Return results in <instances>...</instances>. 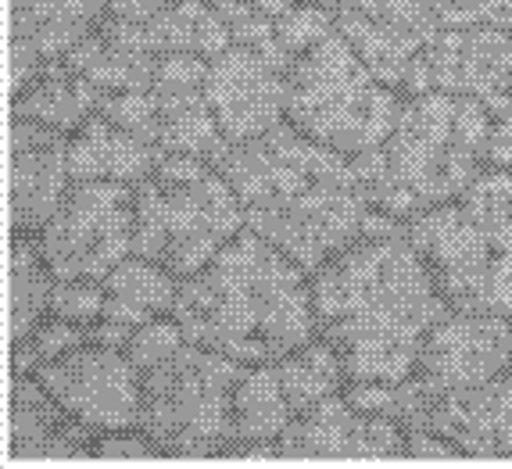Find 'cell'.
<instances>
[{
	"mask_svg": "<svg viewBox=\"0 0 512 469\" xmlns=\"http://www.w3.org/2000/svg\"><path fill=\"white\" fill-rule=\"evenodd\" d=\"M495 115L473 97L423 90L402 97L384 147L355 154L369 208L412 219L427 208L462 201L491 165Z\"/></svg>",
	"mask_w": 512,
	"mask_h": 469,
	"instance_id": "277c9868",
	"label": "cell"
},
{
	"mask_svg": "<svg viewBox=\"0 0 512 469\" xmlns=\"http://www.w3.org/2000/svg\"><path fill=\"white\" fill-rule=\"evenodd\" d=\"M33 376L79 423L94 427L97 434L140 427L144 376L126 351L90 341L43 362Z\"/></svg>",
	"mask_w": 512,
	"mask_h": 469,
	"instance_id": "8fae6325",
	"label": "cell"
},
{
	"mask_svg": "<svg viewBox=\"0 0 512 469\" xmlns=\"http://www.w3.org/2000/svg\"><path fill=\"white\" fill-rule=\"evenodd\" d=\"M444 22L434 0H344L337 33L402 97L419 94V72Z\"/></svg>",
	"mask_w": 512,
	"mask_h": 469,
	"instance_id": "30bf717a",
	"label": "cell"
},
{
	"mask_svg": "<svg viewBox=\"0 0 512 469\" xmlns=\"http://www.w3.org/2000/svg\"><path fill=\"white\" fill-rule=\"evenodd\" d=\"M251 4H258V8L276 18V15H283V11H291L294 4H301V0H251Z\"/></svg>",
	"mask_w": 512,
	"mask_h": 469,
	"instance_id": "60d3db41",
	"label": "cell"
},
{
	"mask_svg": "<svg viewBox=\"0 0 512 469\" xmlns=\"http://www.w3.org/2000/svg\"><path fill=\"white\" fill-rule=\"evenodd\" d=\"M291 65L294 58L287 51H258L244 43L212 58L205 94L226 144H244L287 122Z\"/></svg>",
	"mask_w": 512,
	"mask_h": 469,
	"instance_id": "7c38bea8",
	"label": "cell"
},
{
	"mask_svg": "<svg viewBox=\"0 0 512 469\" xmlns=\"http://www.w3.org/2000/svg\"><path fill=\"white\" fill-rule=\"evenodd\" d=\"M104 301H108L104 280H54L51 316L90 326L104 316Z\"/></svg>",
	"mask_w": 512,
	"mask_h": 469,
	"instance_id": "1f68e13d",
	"label": "cell"
},
{
	"mask_svg": "<svg viewBox=\"0 0 512 469\" xmlns=\"http://www.w3.org/2000/svg\"><path fill=\"white\" fill-rule=\"evenodd\" d=\"M319 4H326V8H333V11H337V8H341V4H344V0H319Z\"/></svg>",
	"mask_w": 512,
	"mask_h": 469,
	"instance_id": "b9f144b4",
	"label": "cell"
},
{
	"mask_svg": "<svg viewBox=\"0 0 512 469\" xmlns=\"http://www.w3.org/2000/svg\"><path fill=\"white\" fill-rule=\"evenodd\" d=\"M97 104H101V90L83 72L72 69L65 58H47L33 83L18 97H11V119H33L72 137L94 115Z\"/></svg>",
	"mask_w": 512,
	"mask_h": 469,
	"instance_id": "603a6c76",
	"label": "cell"
},
{
	"mask_svg": "<svg viewBox=\"0 0 512 469\" xmlns=\"http://www.w3.org/2000/svg\"><path fill=\"white\" fill-rule=\"evenodd\" d=\"M54 280H104L137 244V187L115 180H72L40 233Z\"/></svg>",
	"mask_w": 512,
	"mask_h": 469,
	"instance_id": "9c48e42d",
	"label": "cell"
},
{
	"mask_svg": "<svg viewBox=\"0 0 512 469\" xmlns=\"http://www.w3.org/2000/svg\"><path fill=\"white\" fill-rule=\"evenodd\" d=\"M97 430L79 423L33 373H15L11 387V444L18 459L36 455H94Z\"/></svg>",
	"mask_w": 512,
	"mask_h": 469,
	"instance_id": "ffe728a7",
	"label": "cell"
},
{
	"mask_svg": "<svg viewBox=\"0 0 512 469\" xmlns=\"http://www.w3.org/2000/svg\"><path fill=\"white\" fill-rule=\"evenodd\" d=\"M183 341H187V333H183V326L176 323V316H158L133 333L126 355L137 362V369L144 373V369H151L154 362H162L165 355H172Z\"/></svg>",
	"mask_w": 512,
	"mask_h": 469,
	"instance_id": "d6a6232c",
	"label": "cell"
},
{
	"mask_svg": "<svg viewBox=\"0 0 512 469\" xmlns=\"http://www.w3.org/2000/svg\"><path fill=\"white\" fill-rule=\"evenodd\" d=\"M212 61L201 54H162L154 69L151 101L158 111V144L169 154H194L215 162L226 151L205 83Z\"/></svg>",
	"mask_w": 512,
	"mask_h": 469,
	"instance_id": "9a60e30c",
	"label": "cell"
},
{
	"mask_svg": "<svg viewBox=\"0 0 512 469\" xmlns=\"http://www.w3.org/2000/svg\"><path fill=\"white\" fill-rule=\"evenodd\" d=\"M319 337L348 384H405L452 305L409 237H362L312 273Z\"/></svg>",
	"mask_w": 512,
	"mask_h": 469,
	"instance_id": "6da1fadb",
	"label": "cell"
},
{
	"mask_svg": "<svg viewBox=\"0 0 512 469\" xmlns=\"http://www.w3.org/2000/svg\"><path fill=\"white\" fill-rule=\"evenodd\" d=\"M273 366L280 373V384L287 391L294 416L316 409L326 398H333V394H341L348 387V369H344L341 355L323 337L301 344L298 351H291L287 359L273 362Z\"/></svg>",
	"mask_w": 512,
	"mask_h": 469,
	"instance_id": "83f0119b",
	"label": "cell"
},
{
	"mask_svg": "<svg viewBox=\"0 0 512 469\" xmlns=\"http://www.w3.org/2000/svg\"><path fill=\"white\" fill-rule=\"evenodd\" d=\"M248 366L183 341L144 369L140 430L165 455H233V398Z\"/></svg>",
	"mask_w": 512,
	"mask_h": 469,
	"instance_id": "52a82bcc",
	"label": "cell"
},
{
	"mask_svg": "<svg viewBox=\"0 0 512 469\" xmlns=\"http://www.w3.org/2000/svg\"><path fill=\"white\" fill-rule=\"evenodd\" d=\"M423 90H448V94L473 97L495 119L512 111V29H441L427 61H423V72H419V94Z\"/></svg>",
	"mask_w": 512,
	"mask_h": 469,
	"instance_id": "5bb4252c",
	"label": "cell"
},
{
	"mask_svg": "<svg viewBox=\"0 0 512 469\" xmlns=\"http://www.w3.org/2000/svg\"><path fill=\"white\" fill-rule=\"evenodd\" d=\"M333 29H337V11L319 4V0H301L291 11L276 15V36H280V43L294 58L312 51V47H316L319 40H326Z\"/></svg>",
	"mask_w": 512,
	"mask_h": 469,
	"instance_id": "f546056e",
	"label": "cell"
},
{
	"mask_svg": "<svg viewBox=\"0 0 512 469\" xmlns=\"http://www.w3.org/2000/svg\"><path fill=\"white\" fill-rule=\"evenodd\" d=\"M444 29L505 26L512 29V0H434Z\"/></svg>",
	"mask_w": 512,
	"mask_h": 469,
	"instance_id": "e575fe53",
	"label": "cell"
},
{
	"mask_svg": "<svg viewBox=\"0 0 512 469\" xmlns=\"http://www.w3.org/2000/svg\"><path fill=\"white\" fill-rule=\"evenodd\" d=\"M94 455H104V459H154V455H165L158 448L147 430L129 427V430H104L94 444Z\"/></svg>",
	"mask_w": 512,
	"mask_h": 469,
	"instance_id": "d590c367",
	"label": "cell"
},
{
	"mask_svg": "<svg viewBox=\"0 0 512 469\" xmlns=\"http://www.w3.org/2000/svg\"><path fill=\"white\" fill-rule=\"evenodd\" d=\"M11 233H40L72 187L69 133L11 119Z\"/></svg>",
	"mask_w": 512,
	"mask_h": 469,
	"instance_id": "2e32d148",
	"label": "cell"
},
{
	"mask_svg": "<svg viewBox=\"0 0 512 469\" xmlns=\"http://www.w3.org/2000/svg\"><path fill=\"white\" fill-rule=\"evenodd\" d=\"M409 244L430 265L437 290L455 312L512 316V251L498 244L462 201L412 215Z\"/></svg>",
	"mask_w": 512,
	"mask_h": 469,
	"instance_id": "ba28073f",
	"label": "cell"
},
{
	"mask_svg": "<svg viewBox=\"0 0 512 469\" xmlns=\"http://www.w3.org/2000/svg\"><path fill=\"white\" fill-rule=\"evenodd\" d=\"M244 201L248 230L319 273L366 233L369 197L348 154L305 137L291 122L215 158Z\"/></svg>",
	"mask_w": 512,
	"mask_h": 469,
	"instance_id": "7a4b0ae2",
	"label": "cell"
},
{
	"mask_svg": "<svg viewBox=\"0 0 512 469\" xmlns=\"http://www.w3.org/2000/svg\"><path fill=\"white\" fill-rule=\"evenodd\" d=\"M8 58H11V69H8V94L18 97L26 90L29 83L36 79V72L43 69V54L36 51V43L26 40V36L11 33V43H8Z\"/></svg>",
	"mask_w": 512,
	"mask_h": 469,
	"instance_id": "8d00e7d4",
	"label": "cell"
},
{
	"mask_svg": "<svg viewBox=\"0 0 512 469\" xmlns=\"http://www.w3.org/2000/svg\"><path fill=\"white\" fill-rule=\"evenodd\" d=\"M398 111L402 94L376 76L337 29L294 58L287 76V122L305 137L355 158L384 147Z\"/></svg>",
	"mask_w": 512,
	"mask_h": 469,
	"instance_id": "8992f818",
	"label": "cell"
},
{
	"mask_svg": "<svg viewBox=\"0 0 512 469\" xmlns=\"http://www.w3.org/2000/svg\"><path fill=\"white\" fill-rule=\"evenodd\" d=\"M248 226L244 201L222 169L194 154H169L137 183V244L169 273L194 276Z\"/></svg>",
	"mask_w": 512,
	"mask_h": 469,
	"instance_id": "5b68a950",
	"label": "cell"
},
{
	"mask_svg": "<svg viewBox=\"0 0 512 469\" xmlns=\"http://www.w3.org/2000/svg\"><path fill=\"white\" fill-rule=\"evenodd\" d=\"M291 423L294 409L273 362L248 366L233 398V455H280V437Z\"/></svg>",
	"mask_w": 512,
	"mask_h": 469,
	"instance_id": "7402d4cb",
	"label": "cell"
},
{
	"mask_svg": "<svg viewBox=\"0 0 512 469\" xmlns=\"http://www.w3.org/2000/svg\"><path fill=\"white\" fill-rule=\"evenodd\" d=\"M104 15L108 0H11V33L33 40L43 58H65Z\"/></svg>",
	"mask_w": 512,
	"mask_h": 469,
	"instance_id": "d4e9b609",
	"label": "cell"
},
{
	"mask_svg": "<svg viewBox=\"0 0 512 469\" xmlns=\"http://www.w3.org/2000/svg\"><path fill=\"white\" fill-rule=\"evenodd\" d=\"M416 430H437L459 444L462 455H512V369L466 391H430Z\"/></svg>",
	"mask_w": 512,
	"mask_h": 469,
	"instance_id": "ac0fdd59",
	"label": "cell"
},
{
	"mask_svg": "<svg viewBox=\"0 0 512 469\" xmlns=\"http://www.w3.org/2000/svg\"><path fill=\"white\" fill-rule=\"evenodd\" d=\"M409 430L391 416L359 412L348 398L333 394L316 409L294 416L283 430L280 455H405Z\"/></svg>",
	"mask_w": 512,
	"mask_h": 469,
	"instance_id": "e0dca14e",
	"label": "cell"
},
{
	"mask_svg": "<svg viewBox=\"0 0 512 469\" xmlns=\"http://www.w3.org/2000/svg\"><path fill=\"white\" fill-rule=\"evenodd\" d=\"M172 0H108V11L111 15H122V18H137V22H144V18L158 15L162 8H169Z\"/></svg>",
	"mask_w": 512,
	"mask_h": 469,
	"instance_id": "ab89813d",
	"label": "cell"
},
{
	"mask_svg": "<svg viewBox=\"0 0 512 469\" xmlns=\"http://www.w3.org/2000/svg\"><path fill=\"white\" fill-rule=\"evenodd\" d=\"M169 158L165 147L122 129L108 115L94 111L69 137V172L72 180H115L133 183L147 180Z\"/></svg>",
	"mask_w": 512,
	"mask_h": 469,
	"instance_id": "44dd1931",
	"label": "cell"
},
{
	"mask_svg": "<svg viewBox=\"0 0 512 469\" xmlns=\"http://www.w3.org/2000/svg\"><path fill=\"white\" fill-rule=\"evenodd\" d=\"M212 4L219 8V15L226 18V26H230V33H233V43L258 47V51H287V47L280 43V36H276V18L269 15V11L258 8V4H251V0H212Z\"/></svg>",
	"mask_w": 512,
	"mask_h": 469,
	"instance_id": "4dcf8cb0",
	"label": "cell"
},
{
	"mask_svg": "<svg viewBox=\"0 0 512 469\" xmlns=\"http://www.w3.org/2000/svg\"><path fill=\"white\" fill-rule=\"evenodd\" d=\"M94 341V323H72V319L61 316H47L26 341L11 344V366L15 373H36L43 362L58 359L65 351L79 348V344Z\"/></svg>",
	"mask_w": 512,
	"mask_h": 469,
	"instance_id": "f1b7e54d",
	"label": "cell"
},
{
	"mask_svg": "<svg viewBox=\"0 0 512 469\" xmlns=\"http://www.w3.org/2000/svg\"><path fill=\"white\" fill-rule=\"evenodd\" d=\"M97 111L108 115L111 122H119L129 133H137V137L158 144V111H154L151 90H144V94H101Z\"/></svg>",
	"mask_w": 512,
	"mask_h": 469,
	"instance_id": "836d02e7",
	"label": "cell"
},
{
	"mask_svg": "<svg viewBox=\"0 0 512 469\" xmlns=\"http://www.w3.org/2000/svg\"><path fill=\"white\" fill-rule=\"evenodd\" d=\"M101 29L129 47L158 54V58L162 54H201L212 61L226 47H233L230 26L212 0H172L169 8L144 18V22L108 11L101 18Z\"/></svg>",
	"mask_w": 512,
	"mask_h": 469,
	"instance_id": "d6986e66",
	"label": "cell"
},
{
	"mask_svg": "<svg viewBox=\"0 0 512 469\" xmlns=\"http://www.w3.org/2000/svg\"><path fill=\"white\" fill-rule=\"evenodd\" d=\"M491 165L512 172V111L498 115L495 133H491Z\"/></svg>",
	"mask_w": 512,
	"mask_h": 469,
	"instance_id": "f35d334b",
	"label": "cell"
},
{
	"mask_svg": "<svg viewBox=\"0 0 512 469\" xmlns=\"http://www.w3.org/2000/svg\"><path fill=\"white\" fill-rule=\"evenodd\" d=\"M65 61L76 72H83L101 94H144V90H151L154 69H158V54L129 47V43L104 33L101 26L94 33H86L65 54Z\"/></svg>",
	"mask_w": 512,
	"mask_h": 469,
	"instance_id": "484cf974",
	"label": "cell"
},
{
	"mask_svg": "<svg viewBox=\"0 0 512 469\" xmlns=\"http://www.w3.org/2000/svg\"><path fill=\"white\" fill-rule=\"evenodd\" d=\"M54 273L43 262L36 233H11V326L8 341H26L29 333L51 316Z\"/></svg>",
	"mask_w": 512,
	"mask_h": 469,
	"instance_id": "4316f807",
	"label": "cell"
},
{
	"mask_svg": "<svg viewBox=\"0 0 512 469\" xmlns=\"http://www.w3.org/2000/svg\"><path fill=\"white\" fill-rule=\"evenodd\" d=\"M172 316L187 341L244 366L280 362L319 337L312 276L248 226L205 269L183 276Z\"/></svg>",
	"mask_w": 512,
	"mask_h": 469,
	"instance_id": "3957f363",
	"label": "cell"
},
{
	"mask_svg": "<svg viewBox=\"0 0 512 469\" xmlns=\"http://www.w3.org/2000/svg\"><path fill=\"white\" fill-rule=\"evenodd\" d=\"M512 369V316L448 312L419 351V376L434 394L466 391Z\"/></svg>",
	"mask_w": 512,
	"mask_h": 469,
	"instance_id": "4fadbf2b",
	"label": "cell"
},
{
	"mask_svg": "<svg viewBox=\"0 0 512 469\" xmlns=\"http://www.w3.org/2000/svg\"><path fill=\"white\" fill-rule=\"evenodd\" d=\"M409 455H434V459H455L462 448L437 430H409Z\"/></svg>",
	"mask_w": 512,
	"mask_h": 469,
	"instance_id": "74e56055",
	"label": "cell"
},
{
	"mask_svg": "<svg viewBox=\"0 0 512 469\" xmlns=\"http://www.w3.org/2000/svg\"><path fill=\"white\" fill-rule=\"evenodd\" d=\"M104 290H108V301H104L101 319L140 330L151 319L172 316L176 298H180V276L169 273L154 258L129 255L104 276Z\"/></svg>",
	"mask_w": 512,
	"mask_h": 469,
	"instance_id": "cb8c5ba5",
	"label": "cell"
}]
</instances>
